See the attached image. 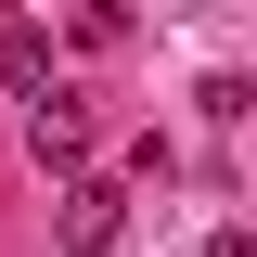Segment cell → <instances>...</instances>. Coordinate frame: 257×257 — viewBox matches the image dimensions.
Listing matches in <instances>:
<instances>
[{
	"instance_id": "277c9868",
	"label": "cell",
	"mask_w": 257,
	"mask_h": 257,
	"mask_svg": "<svg viewBox=\"0 0 257 257\" xmlns=\"http://www.w3.org/2000/svg\"><path fill=\"white\" fill-rule=\"evenodd\" d=\"M206 257H257V231H206Z\"/></svg>"
},
{
	"instance_id": "7a4b0ae2",
	"label": "cell",
	"mask_w": 257,
	"mask_h": 257,
	"mask_svg": "<svg viewBox=\"0 0 257 257\" xmlns=\"http://www.w3.org/2000/svg\"><path fill=\"white\" fill-rule=\"evenodd\" d=\"M26 142H39V167H90V103H77V90L26 103Z\"/></svg>"
},
{
	"instance_id": "6da1fadb",
	"label": "cell",
	"mask_w": 257,
	"mask_h": 257,
	"mask_svg": "<svg viewBox=\"0 0 257 257\" xmlns=\"http://www.w3.org/2000/svg\"><path fill=\"white\" fill-rule=\"evenodd\" d=\"M116 219H128L116 180H64V257H103V244H116Z\"/></svg>"
},
{
	"instance_id": "3957f363",
	"label": "cell",
	"mask_w": 257,
	"mask_h": 257,
	"mask_svg": "<svg viewBox=\"0 0 257 257\" xmlns=\"http://www.w3.org/2000/svg\"><path fill=\"white\" fill-rule=\"evenodd\" d=\"M0 64H13V90H26V103H52V90H64V77H52V26H26V13L0 26Z\"/></svg>"
}]
</instances>
